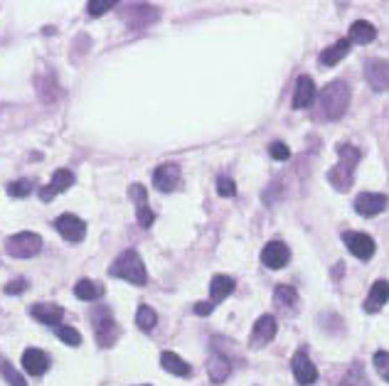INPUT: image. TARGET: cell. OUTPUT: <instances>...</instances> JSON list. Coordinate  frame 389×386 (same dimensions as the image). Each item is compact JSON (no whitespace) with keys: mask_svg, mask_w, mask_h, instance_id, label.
<instances>
[{"mask_svg":"<svg viewBox=\"0 0 389 386\" xmlns=\"http://www.w3.org/2000/svg\"><path fill=\"white\" fill-rule=\"evenodd\" d=\"M74 295L79 300H87V303H92V300H99L104 295V286L97 281H89V278H81L79 283L74 286Z\"/></svg>","mask_w":389,"mask_h":386,"instance_id":"cell-25","label":"cell"},{"mask_svg":"<svg viewBox=\"0 0 389 386\" xmlns=\"http://www.w3.org/2000/svg\"><path fill=\"white\" fill-rule=\"evenodd\" d=\"M276 330H279L276 317L274 315H261L259 320L254 322V330H251L249 344H251V347H264V344H269L271 340L276 337Z\"/></svg>","mask_w":389,"mask_h":386,"instance_id":"cell-14","label":"cell"},{"mask_svg":"<svg viewBox=\"0 0 389 386\" xmlns=\"http://www.w3.org/2000/svg\"><path fill=\"white\" fill-rule=\"evenodd\" d=\"M217 192H220L222 197H234L237 195V185H234V179L220 177L217 179Z\"/></svg>","mask_w":389,"mask_h":386,"instance_id":"cell-36","label":"cell"},{"mask_svg":"<svg viewBox=\"0 0 389 386\" xmlns=\"http://www.w3.org/2000/svg\"><path fill=\"white\" fill-rule=\"evenodd\" d=\"M291 371H293V376H296V381L301 386H311V384L318 381V369H315V365L311 362V357H308L306 349H298V352L293 354Z\"/></svg>","mask_w":389,"mask_h":386,"instance_id":"cell-8","label":"cell"},{"mask_svg":"<svg viewBox=\"0 0 389 386\" xmlns=\"http://www.w3.org/2000/svg\"><path fill=\"white\" fill-rule=\"evenodd\" d=\"M374 369H377V374L382 376L384 381H389V352L379 349V352L374 354Z\"/></svg>","mask_w":389,"mask_h":386,"instance_id":"cell-33","label":"cell"},{"mask_svg":"<svg viewBox=\"0 0 389 386\" xmlns=\"http://www.w3.org/2000/svg\"><path fill=\"white\" fill-rule=\"evenodd\" d=\"M340 386H367V384H365V376H363L360 365H357L355 369H350V374H347L345 379L340 381Z\"/></svg>","mask_w":389,"mask_h":386,"instance_id":"cell-35","label":"cell"},{"mask_svg":"<svg viewBox=\"0 0 389 386\" xmlns=\"http://www.w3.org/2000/svg\"><path fill=\"white\" fill-rule=\"evenodd\" d=\"M156 322H158L156 310H153V308H148V305H141V308H138V313H135V325L141 327L143 332H151L153 327H156Z\"/></svg>","mask_w":389,"mask_h":386,"instance_id":"cell-27","label":"cell"},{"mask_svg":"<svg viewBox=\"0 0 389 386\" xmlns=\"http://www.w3.org/2000/svg\"><path fill=\"white\" fill-rule=\"evenodd\" d=\"M6 251L13 258H33L42 251V236L35 231H20V234L8 236Z\"/></svg>","mask_w":389,"mask_h":386,"instance_id":"cell-5","label":"cell"},{"mask_svg":"<svg viewBox=\"0 0 389 386\" xmlns=\"http://www.w3.org/2000/svg\"><path fill=\"white\" fill-rule=\"evenodd\" d=\"M25 288H27V281H25V278H15V281L8 283V286H6V293H8V295H20Z\"/></svg>","mask_w":389,"mask_h":386,"instance_id":"cell-37","label":"cell"},{"mask_svg":"<svg viewBox=\"0 0 389 386\" xmlns=\"http://www.w3.org/2000/svg\"><path fill=\"white\" fill-rule=\"evenodd\" d=\"M207 374H210V379L215 381V384H222V381L232 374V362H229L224 354L215 352L210 357V362H207Z\"/></svg>","mask_w":389,"mask_h":386,"instance_id":"cell-19","label":"cell"},{"mask_svg":"<svg viewBox=\"0 0 389 386\" xmlns=\"http://www.w3.org/2000/svg\"><path fill=\"white\" fill-rule=\"evenodd\" d=\"M54 229L60 231L62 239L72 241V244H79V241H84V236H87V222L79 219L76 214H62V217H57Z\"/></svg>","mask_w":389,"mask_h":386,"instance_id":"cell-7","label":"cell"},{"mask_svg":"<svg viewBox=\"0 0 389 386\" xmlns=\"http://www.w3.org/2000/svg\"><path fill=\"white\" fill-rule=\"evenodd\" d=\"M160 367L165 371H170V374H175V376H190L192 374V367H190L183 357H178L175 352H163L160 354Z\"/></svg>","mask_w":389,"mask_h":386,"instance_id":"cell-23","label":"cell"},{"mask_svg":"<svg viewBox=\"0 0 389 386\" xmlns=\"http://www.w3.org/2000/svg\"><path fill=\"white\" fill-rule=\"evenodd\" d=\"M111 8H116V0H89L87 3V12L94 17L104 15V12H108Z\"/></svg>","mask_w":389,"mask_h":386,"instance_id":"cell-32","label":"cell"},{"mask_svg":"<svg viewBox=\"0 0 389 386\" xmlns=\"http://www.w3.org/2000/svg\"><path fill=\"white\" fill-rule=\"evenodd\" d=\"M22 367H25L27 374L33 376H42L44 371L49 369V357L38 347H27L22 352Z\"/></svg>","mask_w":389,"mask_h":386,"instance_id":"cell-17","label":"cell"},{"mask_svg":"<svg viewBox=\"0 0 389 386\" xmlns=\"http://www.w3.org/2000/svg\"><path fill=\"white\" fill-rule=\"evenodd\" d=\"M269 155L274 160H288V158H291V150H288L286 143L276 141V143H271V146H269Z\"/></svg>","mask_w":389,"mask_h":386,"instance_id":"cell-34","label":"cell"},{"mask_svg":"<svg viewBox=\"0 0 389 386\" xmlns=\"http://www.w3.org/2000/svg\"><path fill=\"white\" fill-rule=\"evenodd\" d=\"M153 185L160 192H173L180 185V165L175 163H163L153 173Z\"/></svg>","mask_w":389,"mask_h":386,"instance_id":"cell-15","label":"cell"},{"mask_svg":"<svg viewBox=\"0 0 389 386\" xmlns=\"http://www.w3.org/2000/svg\"><path fill=\"white\" fill-rule=\"evenodd\" d=\"M387 195H379V192H363L355 200L357 214H363V217H377V214H382L387 209Z\"/></svg>","mask_w":389,"mask_h":386,"instance_id":"cell-12","label":"cell"},{"mask_svg":"<svg viewBox=\"0 0 389 386\" xmlns=\"http://www.w3.org/2000/svg\"><path fill=\"white\" fill-rule=\"evenodd\" d=\"M72 185H74V173H72V170H67V168L54 170L52 179H49V185L40 190V200H42V202H49L54 195H60V192H67Z\"/></svg>","mask_w":389,"mask_h":386,"instance_id":"cell-13","label":"cell"},{"mask_svg":"<svg viewBox=\"0 0 389 386\" xmlns=\"http://www.w3.org/2000/svg\"><path fill=\"white\" fill-rule=\"evenodd\" d=\"M92 325H94V335H97L99 347H111V344L119 340V335H121L119 325H116L111 310L104 308V305H97L92 310Z\"/></svg>","mask_w":389,"mask_h":386,"instance_id":"cell-4","label":"cell"},{"mask_svg":"<svg viewBox=\"0 0 389 386\" xmlns=\"http://www.w3.org/2000/svg\"><path fill=\"white\" fill-rule=\"evenodd\" d=\"M215 310V303L212 300H202V303H194V315H210Z\"/></svg>","mask_w":389,"mask_h":386,"instance_id":"cell-38","label":"cell"},{"mask_svg":"<svg viewBox=\"0 0 389 386\" xmlns=\"http://www.w3.org/2000/svg\"><path fill=\"white\" fill-rule=\"evenodd\" d=\"M234 278H229V276H215L212 278V283H210V295H212V303H222L224 298H229V295L234 293Z\"/></svg>","mask_w":389,"mask_h":386,"instance_id":"cell-24","label":"cell"},{"mask_svg":"<svg viewBox=\"0 0 389 386\" xmlns=\"http://www.w3.org/2000/svg\"><path fill=\"white\" fill-rule=\"evenodd\" d=\"M54 332H57V337H60L65 344H69V347H79V344H81V335L74 330V327H69V325H60Z\"/></svg>","mask_w":389,"mask_h":386,"instance_id":"cell-30","label":"cell"},{"mask_svg":"<svg viewBox=\"0 0 389 386\" xmlns=\"http://www.w3.org/2000/svg\"><path fill=\"white\" fill-rule=\"evenodd\" d=\"M0 374L6 376V381L10 386H27V381H25V376L20 374V371L15 369V367L8 362L6 357H0Z\"/></svg>","mask_w":389,"mask_h":386,"instance_id":"cell-28","label":"cell"},{"mask_svg":"<svg viewBox=\"0 0 389 386\" xmlns=\"http://www.w3.org/2000/svg\"><path fill=\"white\" fill-rule=\"evenodd\" d=\"M377 37V30H374L372 22L367 20H357L350 25V35H347V40H350V44H367L372 42V40Z\"/></svg>","mask_w":389,"mask_h":386,"instance_id":"cell-22","label":"cell"},{"mask_svg":"<svg viewBox=\"0 0 389 386\" xmlns=\"http://www.w3.org/2000/svg\"><path fill=\"white\" fill-rule=\"evenodd\" d=\"M8 195L15 197V200H22V197H27L30 192H33V182L30 179H15V182H10V185H6Z\"/></svg>","mask_w":389,"mask_h":386,"instance_id":"cell-31","label":"cell"},{"mask_svg":"<svg viewBox=\"0 0 389 386\" xmlns=\"http://www.w3.org/2000/svg\"><path fill=\"white\" fill-rule=\"evenodd\" d=\"M338 165L328 173V182L336 187L338 192H347L352 185V177H355V168L363 158V152L357 150L350 143H340L338 146Z\"/></svg>","mask_w":389,"mask_h":386,"instance_id":"cell-1","label":"cell"},{"mask_svg":"<svg viewBox=\"0 0 389 386\" xmlns=\"http://www.w3.org/2000/svg\"><path fill=\"white\" fill-rule=\"evenodd\" d=\"M365 79L374 91H387L389 89V62L384 60H367L365 62Z\"/></svg>","mask_w":389,"mask_h":386,"instance_id":"cell-10","label":"cell"},{"mask_svg":"<svg viewBox=\"0 0 389 386\" xmlns=\"http://www.w3.org/2000/svg\"><path fill=\"white\" fill-rule=\"evenodd\" d=\"M347 106H350V87L345 82H333L320 91V111L328 121L342 119Z\"/></svg>","mask_w":389,"mask_h":386,"instance_id":"cell-3","label":"cell"},{"mask_svg":"<svg viewBox=\"0 0 389 386\" xmlns=\"http://www.w3.org/2000/svg\"><path fill=\"white\" fill-rule=\"evenodd\" d=\"M131 200L135 202V217H138V224H141L143 229H148L153 222H156V214H153V209L148 207V192L143 185H138V182H133L129 190Z\"/></svg>","mask_w":389,"mask_h":386,"instance_id":"cell-11","label":"cell"},{"mask_svg":"<svg viewBox=\"0 0 389 386\" xmlns=\"http://www.w3.org/2000/svg\"><path fill=\"white\" fill-rule=\"evenodd\" d=\"M342 241H345L347 251H350L352 256H357L360 261L372 258L374 251H377L374 239L370 234H363V231H345V234H342Z\"/></svg>","mask_w":389,"mask_h":386,"instance_id":"cell-6","label":"cell"},{"mask_svg":"<svg viewBox=\"0 0 389 386\" xmlns=\"http://www.w3.org/2000/svg\"><path fill=\"white\" fill-rule=\"evenodd\" d=\"M135 15V20L131 22L133 28H146L148 22L158 20V10L153 6H129V10H126V17Z\"/></svg>","mask_w":389,"mask_h":386,"instance_id":"cell-26","label":"cell"},{"mask_svg":"<svg viewBox=\"0 0 389 386\" xmlns=\"http://www.w3.org/2000/svg\"><path fill=\"white\" fill-rule=\"evenodd\" d=\"M288 258H291V249L283 241H269L264 246V251H261V263L266 268H271V271L283 268L288 263Z\"/></svg>","mask_w":389,"mask_h":386,"instance_id":"cell-9","label":"cell"},{"mask_svg":"<svg viewBox=\"0 0 389 386\" xmlns=\"http://www.w3.org/2000/svg\"><path fill=\"white\" fill-rule=\"evenodd\" d=\"M30 315H33L38 322H42V325L60 327L62 317H65V308L57 303H35L33 308H30Z\"/></svg>","mask_w":389,"mask_h":386,"instance_id":"cell-16","label":"cell"},{"mask_svg":"<svg viewBox=\"0 0 389 386\" xmlns=\"http://www.w3.org/2000/svg\"><path fill=\"white\" fill-rule=\"evenodd\" d=\"M387 300H389V283L382 278V281L372 283V290H370L367 300H365V310H367V313H379Z\"/></svg>","mask_w":389,"mask_h":386,"instance_id":"cell-20","label":"cell"},{"mask_svg":"<svg viewBox=\"0 0 389 386\" xmlns=\"http://www.w3.org/2000/svg\"><path fill=\"white\" fill-rule=\"evenodd\" d=\"M108 273L126 283H133V286H146L148 283L146 263H143V258L138 256V251H133V249L124 251L114 261V266L108 268Z\"/></svg>","mask_w":389,"mask_h":386,"instance_id":"cell-2","label":"cell"},{"mask_svg":"<svg viewBox=\"0 0 389 386\" xmlns=\"http://www.w3.org/2000/svg\"><path fill=\"white\" fill-rule=\"evenodd\" d=\"M274 298H276V303L283 305V308H293V305L298 303V293L291 288V286H276Z\"/></svg>","mask_w":389,"mask_h":386,"instance_id":"cell-29","label":"cell"},{"mask_svg":"<svg viewBox=\"0 0 389 386\" xmlns=\"http://www.w3.org/2000/svg\"><path fill=\"white\" fill-rule=\"evenodd\" d=\"M347 52H350V40H338L336 44H330L320 52V64L323 67H333L340 60H345Z\"/></svg>","mask_w":389,"mask_h":386,"instance_id":"cell-21","label":"cell"},{"mask_svg":"<svg viewBox=\"0 0 389 386\" xmlns=\"http://www.w3.org/2000/svg\"><path fill=\"white\" fill-rule=\"evenodd\" d=\"M315 98V84L313 76L301 74L296 82V91H293V109H308Z\"/></svg>","mask_w":389,"mask_h":386,"instance_id":"cell-18","label":"cell"}]
</instances>
